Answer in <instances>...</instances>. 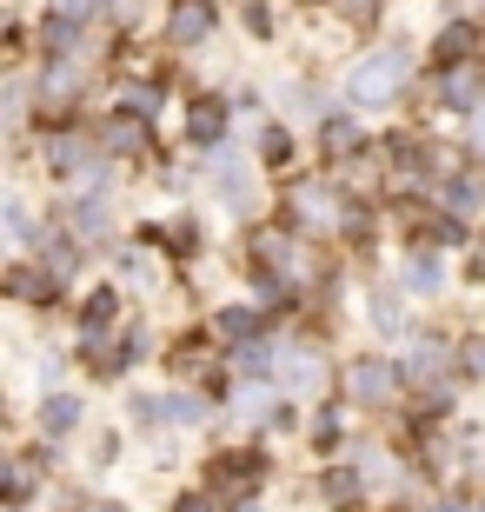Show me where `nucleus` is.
Segmentation results:
<instances>
[{"label": "nucleus", "instance_id": "obj_3", "mask_svg": "<svg viewBox=\"0 0 485 512\" xmlns=\"http://www.w3.org/2000/svg\"><path fill=\"white\" fill-rule=\"evenodd\" d=\"M206 27H213V0H187V7L173 14V27H167V34L180 40V47H187V40H200Z\"/></svg>", "mask_w": 485, "mask_h": 512}, {"label": "nucleus", "instance_id": "obj_15", "mask_svg": "<svg viewBox=\"0 0 485 512\" xmlns=\"http://www.w3.org/2000/svg\"><path fill=\"white\" fill-rule=\"evenodd\" d=\"M286 380H293V386H313V353H293V360H286Z\"/></svg>", "mask_w": 485, "mask_h": 512}, {"label": "nucleus", "instance_id": "obj_4", "mask_svg": "<svg viewBox=\"0 0 485 512\" xmlns=\"http://www.w3.org/2000/svg\"><path fill=\"white\" fill-rule=\"evenodd\" d=\"M299 207V220H306V227H333V193H319V187H306L293 200Z\"/></svg>", "mask_w": 485, "mask_h": 512}, {"label": "nucleus", "instance_id": "obj_13", "mask_svg": "<svg viewBox=\"0 0 485 512\" xmlns=\"http://www.w3.org/2000/svg\"><path fill=\"white\" fill-rule=\"evenodd\" d=\"M87 326H94V333H100V326H113V293H94V306H87Z\"/></svg>", "mask_w": 485, "mask_h": 512}, {"label": "nucleus", "instance_id": "obj_10", "mask_svg": "<svg viewBox=\"0 0 485 512\" xmlns=\"http://www.w3.org/2000/svg\"><path fill=\"white\" fill-rule=\"evenodd\" d=\"M326 499H333V506H353V499H359L353 473H326Z\"/></svg>", "mask_w": 485, "mask_h": 512}, {"label": "nucleus", "instance_id": "obj_11", "mask_svg": "<svg viewBox=\"0 0 485 512\" xmlns=\"http://www.w3.org/2000/svg\"><path fill=\"white\" fill-rule=\"evenodd\" d=\"M220 127H226V107H213V100H206L200 114H193V133H200V140H213Z\"/></svg>", "mask_w": 485, "mask_h": 512}, {"label": "nucleus", "instance_id": "obj_7", "mask_svg": "<svg viewBox=\"0 0 485 512\" xmlns=\"http://www.w3.org/2000/svg\"><path fill=\"white\" fill-rule=\"evenodd\" d=\"M406 286L432 293V286H439V260H432V253H419V260H412V273H406Z\"/></svg>", "mask_w": 485, "mask_h": 512}, {"label": "nucleus", "instance_id": "obj_20", "mask_svg": "<svg viewBox=\"0 0 485 512\" xmlns=\"http://www.w3.org/2000/svg\"><path fill=\"white\" fill-rule=\"evenodd\" d=\"M346 7H366V0H346Z\"/></svg>", "mask_w": 485, "mask_h": 512}, {"label": "nucleus", "instance_id": "obj_2", "mask_svg": "<svg viewBox=\"0 0 485 512\" xmlns=\"http://www.w3.org/2000/svg\"><path fill=\"white\" fill-rule=\"evenodd\" d=\"M386 393H392V366H386V360H359V366H353V399L379 406Z\"/></svg>", "mask_w": 485, "mask_h": 512}, {"label": "nucleus", "instance_id": "obj_17", "mask_svg": "<svg viewBox=\"0 0 485 512\" xmlns=\"http://www.w3.org/2000/svg\"><path fill=\"white\" fill-rule=\"evenodd\" d=\"M466 373H479V380H485V340H479V346H466Z\"/></svg>", "mask_w": 485, "mask_h": 512}, {"label": "nucleus", "instance_id": "obj_19", "mask_svg": "<svg viewBox=\"0 0 485 512\" xmlns=\"http://www.w3.org/2000/svg\"><path fill=\"white\" fill-rule=\"evenodd\" d=\"M432 512H459V506H432Z\"/></svg>", "mask_w": 485, "mask_h": 512}, {"label": "nucleus", "instance_id": "obj_8", "mask_svg": "<svg viewBox=\"0 0 485 512\" xmlns=\"http://www.w3.org/2000/svg\"><path fill=\"white\" fill-rule=\"evenodd\" d=\"M373 326H386V333L406 326V320H399V293H379V300H373Z\"/></svg>", "mask_w": 485, "mask_h": 512}, {"label": "nucleus", "instance_id": "obj_5", "mask_svg": "<svg viewBox=\"0 0 485 512\" xmlns=\"http://www.w3.org/2000/svg\"><path fill=\"white\" fill-rule=\"evenodd\" d=\"M74 419H80V406L74 399H47V406H40V426H47V433H74Z\"/></svg>", "mask_w": 485, "mask_h": 512}, {"label": "nucleus", "instance_id": "obj_6", "mask_svg": "<svg viewBox=\"0 0 485 512\" xmlns=\"http://www.w3.org/2000/svg\"><path fill=\"white\" fill-rule=\"evenodd\" d=\"M220 193L233 200V207H246V200H253V180H246L240 160H226V167H220Z\"/></svg>", "mask_w": 485, "mask_h": 512}, {"label": "nucleus", "instance_id": "obj_14", "mask_svg": "<svg viewBox=\"0 0 485 512\" xmlns=\"http://www.w3.org/2000/svg\"><path fill=\"white\" fill-rule=\"evenodd\" d=\"M107 227V200H87V207H80V233H100Z\"/></svg>", "mask_w": 485, "mask_h": 512}, {"label": "nucleus", "instance_id": "obj_1", "mask_svg": "<svg viewBox=\"0 0 485 512\" xmlns=\"http://www.w3.org/2000/svg\"><path fill=\"white\" fill-rule=\"evenodd\" d=\"M399 74H406V47H386V54H373V60L353 74V100H359V107L386 100L392 87H399Z\"/></svg>", "mask_w": 485, "mask_h": 512}, {"label": "nucleus", "instance_id": "obj_12", "mask_svg": "<svg viewBox=\"0 0 485 512\" xmlns=\"http://www.w3.org/2000/svg\"><path fill=\"white\" fill-rule=\"evenodd\" d=\"M220 333H226V340H246V333H253V313H246V306L220 313Z\"/></svg>", "mask_w": 485, "mask_h": 512}, {"label": "nucleus", "instance_id": "obj_9", "mask_svg": "<svg viewBox=\"0 0 485 512\" xmlns=\"http://www.w3.org/2000/svg\"><path fill=\"white\" fill-rule=\"evenodd\" d=\"M47 167H54V173H74L80 167V147H74V140H54V147H47Z\"/></svg>", "mask_w": 485, "mask_h": 512}, {"label": "nucleus", "instance_id": "obj_16", "mask_svg": "<svg viewBox=\"0 0 485 512\" xmlns=\"http://www.w3.org/2000/svg\"><path fill=\"white\" fill-rule=\"evenodd\" d=\"M160 413H167V419H180V426H193V419H200V399H167Z\"/></svg>", "mask_w": 485, "mask_h": 512}, {"label": "nucleus", "instance_id": "obj_18", "mask_svg": "<svg viewBox=\"0 0 485 512\" xmlns=\"http://www.w3.org/2000/svg\"><path fill=\"white\" fill-rule=\"evenodd\" d=\"M60 14H67V20H80V14H87V0H60Z\"/></svg>", "mask_w": 485, "mask_h": 512}, {"label": "nucleus", "instance_id": "obj_21", "mask_svg": "<svg viewBox=\"0 0 485 512\" xmlns=\"http://www.w3.org/2000/svg\"><path fill=\"white\" fill-rule=\"evenodd\" d=\"M479 133H485V114H479Z\"/></svg>", "mask_w": 485, "mask_h": 512}]
</instances>
